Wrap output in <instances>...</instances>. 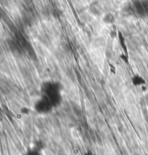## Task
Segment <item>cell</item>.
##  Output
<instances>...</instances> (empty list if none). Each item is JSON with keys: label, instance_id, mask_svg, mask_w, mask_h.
Listing matches in <instances>:
<instances>
[{"label": "cell", "instance_id": "cell-1", "mask_svg": "<svg viewBox=\"0 0 148 155\" xmlns=\"http://www.w3.org/2000/svg\"><path fill=\"white\" fill-rule=\"evenodd\" d=\"M40 96L50 101L54 108L60 106L63 101L62 86L56 81H46L40 85Z\"/></svg>", "mask_w": 148, "mask_h": 155}, {"label": "cell", "instance_id": "cell-2", "mask_svg": "<svg viewBox=\"0 0 148 155\" xmlns=\"http://www.w3.org/2000/svg\"><path fill=\"white\" fill-rule=\"evenodd\" d=\"M53 105L43 96H40L33 104V110L39 115H48L53 111Z\"/></svg>", "mask_w": 148, "mask_h": 155}, {"label": "cell", "instance_id": "cell-3", "mask_svg": "<svg viewBox=\"0 0 148 155\" xmlns=\"http://www.w3.org/2000/svg\"><path fill=\"white\" fill-rule=\"evenodd\" d=\"M131 83L134 87L141 88L145 86L147 84V82H146V80L144 78V77L140 74H138V73L134 74L131 77Z\"/></svg>", "mask_w": 148, "mask_h": 155}, {"label": "cell", "instance_id": "cell-4", "mask_svg": "<svg viewBox=\"0 0 148 155\" xmlns=\"http://www.w3.org/2000/svg\"><path fill=\"white\" fill-rule=\"evenodd\" d=\"M101 21L103 24L107 25H114L116 22V16L113 12H108L103 15Z\"/></svg>", "mask_w": 148, "mask_h": 155}, {"label": "cell", "instance_id": "cell-5", "mask_svg": "<svg viewBox=\"0 0 148 155\" xmlns=\"http://www.w3.org/2000/svg\"><path fill=\"white\" fill-rule=\"evenodd\" d=\"M23 155H43L42 154L41 148L38 147V146H35L32 148L27 149Z\"/></svg>", "mask_w": 148, "mask_h": 155}, {"label": "cell", "instance_id": "cell-6", "mask_svg": "<svg viewBox=\"0 0 148 155\" xmlns=\"http://www.w3.org/2000/svg\"><path fill=\"white\" fill-rule=\"evenodd\" d=\"M118 1H120V2H121V1H124V0H118Z\"/></svg>", "mask_w": 148, "mask_h": 155}]
</instances>
